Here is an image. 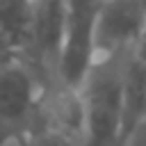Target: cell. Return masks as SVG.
I'll use <instances>...</instances> for the list:
<instances>
[{"instance_id":"obj_1","label":"cell","mask_w":146,"mask_h":146,"mask_svg":"<svg viewBox=\"0 0 146 146\" xmlns=\"http://www.w3.org/2000/svg\"><path fill=\"white\" fill-rule=\"evenodd\" d=\"M132 50L94 59L78 87L82 146H119L125 110V75Z\"/></svg>"},{"instance_id":"obj_2","label":"cell","mask_w":146,"mask_h":146,"mask_svg":"<svg viewBox=\"0 0 146 146\" xmlns=\"http://www.w3.org/2000/svg\"><path fill=\"white\" fill-rule=\"evenodd\" d=\"M46 103V87L36 66L23 52L0 55V128L5 137H21L30 130Z\"/></svg>"},{"instance_id":"obj_3","label":"cell","mask_w":146,"mask_h":146,"mask_svg":"<svg viewBox=\"0 0 146 146\" xmlns=\"http://www.w3.org/2000/svg\"><path fill=\"white\" fill-rule=\"evenodd\" d=\"M105 0H62V39L57 57V82L78 91L96 59V25Z\"/></svg>"},{"instance_id":"obj_4","label":"cell","mask_w":146,"mask_h":146,"mask_svg":"<svg viewBox=\"0 0 146 146\" xmlns=\"http://www.w3.org/2000/svg\"><path fill=\"white\" fill-rule=\"evenodd\" d=\"M146 32V0H105L96 25V59L132 50Z\"/></svg>"},{"instance_id":"obj_5","label":"cell","mask_w":146,"mask_h":146,"mask_svg":"<svg viewBox=\"0 0 146 146\" xmlns=\"http://www.w3.org/2000/svg\"><path fill=\"white\" fill-rule=\"evenodd\" d=\"M34 0H0V55L32 48Z\"/></svg>"},{"instance_id":"obj_6","label":"cell","mask_w":146,"mask_h":146,"mask_svg":"<svg viewBox=\"0 0 146 146\" xmlns=\"http://www.w3.org/2000/svg\"><path fill=\"white\" fill-rule=\"evenodd\" d=\"M18 139V146H82V141L64 130H57L52 125H41L36 130H30Z\"/></svg>"},{"instance_id":"obj_7","label":"cell","mask_w":146,"mask_h":146,"mask_svg":"<svg viewBox=\"0 0 146 146\" xmlns=\"http://www.w3.org/2000/svg\"><path fill=\"white\" fill-rule=\"evenodd\" d=\"M123 146H146V121H141L130 132V137L123 141Z\"/></svg>"}]
</instances>
